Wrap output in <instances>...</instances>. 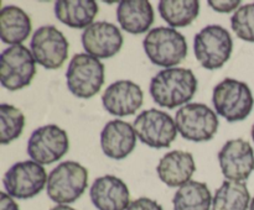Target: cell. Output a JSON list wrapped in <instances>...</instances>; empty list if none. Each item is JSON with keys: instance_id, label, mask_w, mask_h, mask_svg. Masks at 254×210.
Wrapping results in <instances>:
<instances>
[{"instance_id": "cell-7", "label": "cell", "mask_w": 254, "mask_h": 210, "mask_svg": "<svg viewBox=\"0 0 254 210\" xmlns=\"http://www.w3.org/2000/svg\"><path fill=\"white\" fill-rule=\"evenodd\" d=\"M175 124L180 135L193 142L212 140L220 125L215 111L201 103L181 106L175 115Z\"/></svg>"}, {"instance_id": "cell-19", "label": "cell", "mask_w": 254, "mask_h": 210, "mask_svg": "<svg viewBox=\"0 0 254 210\" xmlns=\"http://www.w3.org/2000/svg\"><path fill=\"white\" fill-rule=\"evenodd\" d=\"M117 20L124 31L144 34L154 22L153 6L146 0H123L117 7Z\"/></svg>"}, {"instance_id": "cell-1", "label": "cell", "mask_w": 254, "mask_h": 210, "mask_svg": "<svg viewBox=\"0 0 254 210\" xmlns=\"http://www.w3.org/2000/svg\"><path fill=\"white\" fill-rule=\"evenodd\" d=\"M197 90V79L191 69L166 68L151 78L149 93L158 105L175 109L185 105Z\"/></svg>"}, {"instance_id": "cell-16", "label": "cell", "mask_w": 254, "mask_h": 210, "mask_svg": "<svg viewBox=\"0 0 254 210\" xmlns=\"http://www.w3.org/2000/svg\"><path fill=\"white\" fill-rule=\"evenodd\" d=\"M92 204L98 210H127L130 205V192L126 183L116 175L97 178L89 189Z\"/></svg>"}, {"instance_id": "cell-8", "label": "cell", "mask_w": 254, "mask_h": 210, "mask_svg": "<svg viewBox=\"0 0 254 210\" xmlns=\"http://www.w3.org/2000/svg\"><path fill=\"white\" fill-rule=\"evenodd\" d=\"M36 74L32 52L22 44L7 47L0 56V82L5 89L16 91L29 85Z\"/></svg>"}, {"instance_id": "cell-12", "label": "cell", "mask_w": 254, "mask_h": 210, "mask_svg": "<svg viewBox=\"0 0 254 210\" xmlns=\"http://www.w3.org/2000/svg\"><path fill=\"white\" fill-rule=\"evenodd\" d=\"M68 47L64 34L52 25L39 27L30 41L35 61L46 69L60 68L68 57Z\"/></svg>"}, {"instance_id": "cell-29", "label": "cell", "mask_w": 254, "mask_h": 210, "mask_svg": "<svg viewBox=\"0 0 254 210\" xmlns=\"http://www.w3.org/2000/svg\"><path fill=\"white\" fill-rule=\"evenodd\" d=\"M0 210H20L19 205L16 204L12 197L7 193H0Z\"/></svg>"}, {"instance_id": "cell-23", "label": "cell", "mask_w": 254, "mask_h": 210, "mask_svg": "<svg viewBox=\"0 0 254 210\" xmlns=\"http://www.w3.org/2000/svg\"><path fill=\"white\" fill-rule=\"evenodd\" d=\"M251 194L245 182L227 180L216 190L212 200V210H248Z\"/></svg>"}, {"instance_id": "cell-21", "label": "cell", "mask_w": 254, "mask_h": 210, "mask_svg": "<svg viewBox=\"0 0 254 210\" xmlns=\"http://www.w3.org/2000/svg\"><path fill=\"white\" fill-rule=\"evenodd\" d=\"M30 16L15 5L2 6L0 11V37L4 43L21 44L31 32Z\"/></svg>"}, {"instance_id": "cell-32", "label": "cell", "mask_w": 254, "mask_h": 210, "mask_svg": "<svg viewBox=\"0 0 254 210\" xmlns=\"http://www.w3.org/2000/svg\"><path fill=\"white\" fill-rule=\"evenodd\" d=\"M251 133H252V138H253V142H254V124L252 126V131H251Z\"/></svg>"}, {"instance_id": "cell-14", "label": "cell", "mask_w": 254, "mask_h": 210, "mask_svg": "<svg viewBox=\"0 0 254 210\" xmlns=\"http://www.w3.org/2000/svg\"><path fill=\"white\" fill-rule=\"evenodd\" d=\"M86 53L96 58H111L121 51L123 35L116 25L107 21L93 22L87 27L81 37Z\"/></svg>"}, {"instance_id": "cell-10", "label": "cell", "mask_w": 254, "mask_h": 210, "mask_svg": "<svg viewBox=\"0 0 254 210\" xmlns=\"http://www.w3.org/2000/svg\"><path fill=\"white\" fill-rule=\"evenodd\" d=\"M136 137L149 147L165 148L178 135L175 120L165 111L149 109L139 114L133 123Z\"/></svg>"}, {"instance_id": "cell-2", "label": "cell", "mask_w": 254, "mask_h": 210, "mask_svg": "<svg viewBox=\"0 0 254 210\" xmlns=\"http://www.w3.org/2000/svg\"><path fill=\"white\" fill-rule=\"evenodd\" d=\"M144 51L155 66L173 68L188 56V42L173 27L159 26L150 30L143 41Z\"/></svg>"}, {"instance_id": "cell-5", "label": "cell", "mask_w": 254, "mask_h": 210, "mask_svg": "<svg viewBox=\"0 0 254 210\" xmlns=\"http://www.w3.org/2000/svg\"><path fill=\"white\" fill-rule=\"evenodd\" d=\"M67 88L77 98L89 99L99 93L104 84V64L88 53H77L66 72Z\"/></svg>"}, {"instance_id": "cell-31", "label": "cell", "mask_w": 254, "mask_h": 210, "mask_svg": "<svg viewBox=\"0 0 254 210\" xmlns=\"http://www.w3.org/2000/svg\"><path fill=\"white\" fill-rule=\"evenodd\" d=\"M250 210H254V198L252 199V202H251V207H250Z\"/></svg>"}, {"instance_id": "cell-4", "label": "cell", "mask_w": 254, "mask_h": 210, "mask_svg": "<svg viewBox=\"0 0 254 210\" xmlns=\"http://www.w3.org/2000/svg\"><path fill=\"white\" fill-rule=\"evenodd\" d=\"M212 103L218 115L228 123L242 121L252 113L254 98L245 82L226 78L213 88Z\"/></svg>"}, {"instance_id": "cell-9", "label": "cell", "mask_w": 254, "mask_h": 210, "mask_svg": "<svg viewBox=\"0 0 254 210\" xmlns=\"http://www.w3.org/2000/svg\"><path fill=\"white\" fill-rule=\"evenodd\" d=\"M47 173L35 161H22L12 165L2 178L7 194L16 199H30L41 193L47 185Z\"/></svg>"}, {"instance_id": "cell-24", "label": "cell", "mask_w": 254, "mask_h": 210, "mask_svg": "<svg viewBox=\"0 0 254 210\" xmlns=\"http://www.w3.org/2000/svg\"><path fill=\"white\" fill-rule=\"evenodd\" d=\"M159 14L174 27H186L198 16L200 2L197 0H161Z\"/></svg>"}, {"instance_id": "cell-26", "label": "cell", "mask_w": 254, "mask_h": 210, "mask_svg": "<svg viewBox=\"0 0 254 210\" xmlns=\"http://www.w3.org/2000/svg\"><path fill=\"white\" fill-rule=\"evenodd\" d=\"M231 27L241 40L254 42V2L236 10L231 17Z\"/></svg>"}, {"instance_id": "cell-25", "label": "cell", "mask_w": 254, "mask_h": 210, "mask_svg": "<svg viewBox=\"0 0 254 210\" xmlns=\"http://www.w3.org/2000/svg\"><path fill=\"white\" fill-rule=\"evenodd\" d=\"M25 127V116L21 111L9 104L0 105V143L7 145L16 140Z\"/></svg>"}, {"instance_id": "cell-3", "label": "cell", "mask_w": 254, "mask_h": 210, "mask_svg": "<svg viewBox=\"0 0 254 210\" xmlns=\"http://www.w3.org/2000/svg\"><path fill=\"white\" fill-rule=\"evenodd\" d=\"M88 185V170L74 161H66L50 172L47 195L57 204H71L82 197Z\"/></svg>"}, {"instance_id": "cell-22", "label": "cell", "mask_w": 254, "mask_h": 210, "mask_svg": "<svg viewBox=\"0 0 254 210\" xmlns=\"http://www.w3.org/2000/svg\"><path fill=\"white\" fill-rule=\"evenodd\" d=\"M212 200L206 183L190 180L181 185L174 195V210H210Z\"/></svg>"}, {"instance_id": "cell-30", "label": "cell", "mask_w": 254, "mask_h": 210, "mask_svg": "<svg viewBox=\"0 0 254 210\" xmlns=\"http://www.w3.org/2000/svg\"><path fill=\"white\" fill-rule=\"evenodd\" d=\"M51 210H76V209H74V208H71L69 205L60 204V205H56V207L52 208Z\"/></svg>"}, {"instance_id": "cell-28", "label": "cell", "mask_w": 254, "mask_h": 210, "mask_svg": "<svg viewBox=\"0 0 254 210\" xmlns=\"http://www.w3.org/2000/svg\"><path fill=\"white\" fill-rule=\"evenodd\" d=\"M207 4L210 5L215 11L227 14V12H231L235 9H237V7L240 6L241 1L240 0H233V1H228V0H225V1H223V0H218V1H216V0H208Z\"/></svg>"}, {"instance_id": "cell-15", "label": "cell", "mask_w": 254, "mask_h": 210, "mask_svg": "<svg viewBox=\"0 0 254 210\" xmlns=\"http://www.w3.org/2000/svg\"><path fill=\"white\" fill-rule=\"evenodd\" d=\"M144 101V94L140 86L131 81H117L104 90L102 103L111 115L129 116L139 110Z\"/></svg>"}, {"instance_id": "cell-11", "label": "cell", "mask_w": 254, "mask_h": 210, "mask_svg": "<svg viewBox=\"0 0 254 210\" xmlns=\"http://www.w3.org/2000/svg\"><path fill=\"white\" fill-rule=\"evenodd\" d=\"M69 148L67 132L55 124L41 126L31 133L27 155L39 165H51L61 160Z\"/></svg>"}, {"instance_id": "cell-13", "label": "cell", "mask_w": 254, "mask_h": 210, "mask_svg": "<svg viewBox=\"0 0 254 210\" xmlns=\"http://www.w3.org/2000/svg\"><path fill=\"white\" fill-rule=\"evenodd\" d=\"M218 162L226 179L245 182L254 170L253 147L243 138L227 141L218 152Z\"/></svg>"}, {"instance_id": "cell-17", "label": "cell", "mask_w": 254, "mask_h": 210, "mask_svg": "<svg viewBox=\"0 0 254 210\" xmlns=\"http://www.w3.org/2000/svg\"><path fill=\"white\" fill-rule=\"evenodd\" d=\"M136 145L133 126L123 120H112L101 132V147L104 155L113 160H123L130 155Z\"/></svg>"}, {"instance_id": "cell-27", "label": "cell", "mask_w": 254, "mask_h": 210, "mask_svg": "<svg viewBox=\"0 0 254 210\" xmlns=\"http://www.w3.org/2000/svg\"><path fill=\"white\" fill-rule=\"evenodd\" d=\"M127 210H164L163 207L150 198H139L133 200Z\"/></svg>"}, {"instance_id": "cell-20", "label": "cell", "mask_w": 254, "mask_h": 210, "mask_svg": "<svg viewBox=\"0 0 254 210\" xmlns=\"http://www.w3.org/2000/svg\"><path fill=\"white\" fill-rule=\"evenodd\" d=\"M99 6L94 0H59L55 15L62 24L73 29H84L93 24Z\"/></svg>"}, {"instance_id": "cell-18", "label": "cell", "mask_w": 254, "mask_h": 210, "mask_svg": "<svg viewBox=\"0 0 254 210\" xmlns=\"http://www.w3.org/2000/svg\"><path fill=\"white\" fill-rule=\"evenodd\" d=\"M196 166L193 156L185 151H171L159 161L156 167L159 178L169 187H179L190 182Z\"/></svg>"}, {"instance_id": "cell-6", "label": "cell", "mask_w": 254, "mask_h": 210, "mask_svg": "<svg viewBox=\"0 0 254 210\" xmlns=\"http://www.w3.org/2000/svg\"><path fill=\"white\" fill-rule=\"evenodd\" d=\"M233 49L232 36L225 27L210 25L193 40V51L198 63L206 69H218L230 59Z\"/></svg>"}]
</instances>
